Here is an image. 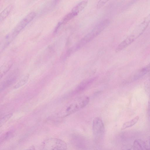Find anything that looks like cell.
<instances>
[{"mask_svg":"<svg viewBox=\"0 0 150 150\" xmlns=\"http://www.w3.org/2000/svg\"><path fill=\"white\" fill-rule=\"evenodd\" d=\"M89 101V98L87 96L82 97L74 100L67 107L62 117L68 116L84 108Z\"/></svg>","mask_w":150,"mask_h":150,"instance_id":"1","label":"cell"},{"mask_svg":"<svg viewBox=\"0 0 150 150\" xmlns=\"http://www.w3.org/2000/svg\"><path fill=\"white\" fill-rule=\"evenodd\" d=\"M42 150H66L67 144L64 141L56 138L45 139L42 143Z\"/></svg>","mask_w":150,"mask_h":150,"instance_id":"2","label":"cell"},{"mask_svg":"<svg viewBox=\"0 0 150 150\" xmlns=\"http://www.w3.org/2000/svg\"><path fill=\"white\" fill-rule=\"evenodd\" d=\"M150 23V13L136 28L132 33L126 38L129 44L133 42L143 33Z\"/></svg>","mask_w":150,"mask_h":150,"instance_id":"3","label":"cell"},{"mask_svg":"<svg viewBox=\"0 0 150 150\" xmlns=\"http://www.w3.org/2000/svg\"><path fill=\"white\" fill-rule=\"evenodd\" d=\"M109 21L105 20L96 26L92 30L86 35L81 40L80 45H82L88 42L99 35L108 25Z\"/></svg>","mask_w":150,"mask_h":150,"instance_id":"4","label":"cell"},{"mask_svg":"<svg viewBox=\"0 0 150 150\" xmlns=\"http://www.w3.org/2000/svg\"><path fill=\"white\" fill-rule=\"evenodd\" d=\"M92 131L95 140L98 141L102 138L104 134L105 128L104 124L100 118L96 117L93 120Z\"/></svg>","mask_w":150,"mask_h":150,"instance_id":"5","label":"cell"},{"mask_svg":"<svg viewBox=\"0 0 150 150\" xmlns=\"http://www.w3.org/2000/svg\"><path fill=\"white\" fill-rule=\"evenodd\" d=\"M35 13L31 12L27 15L17 25L13 32L16 35L19 33L25 26L35 17Z\"/></svg>","mask_w":150,"mask_h":150,"instance_id":"6","label":"cell"},{"mask_svg":"<svg viewBox=\"0 0 150 150\" xmlns=\"http://www.w3.org/2000/svg\"><path fill=\"white\" fill-rule=\"evenodd\" d=\"M96 77L92 78L86 79L80 83L75 89V93H79L85 91L96 80Z\"/></svg>","mask_w":150,"mask_h":150,"instance_id":"7","label":"cell"},{"mask_svg":"<svg viewBox=\"0 0 150 150\" xmlns=\"http://www.w3.org/2000/svg\"><path fill=\"white\" fill-rule=\"evenodd\" d=\"M133 150H148L145 142L140 139H136L133 145Z\"/></svg>","mask_w":150,"mask_h":150,"instance_id":"8","label":"cell"},{"mask_svg":"<svg viewBox=\"0 0 150 150\" xmlns=\"http://www.w3.org/2000/svg\"><path fill=\"white\" fill-rule=\"evenodd\" d=\"M88 3V1L84 0L79 3L73 8L71 12L77 15L78 13L81 11L86 6Z\"/></svg>","mask_w":150,"mask_h":150,"instance_id":"9","label":"cell"},{"mask_svg":"<svg viewBox=\"0 0 150 150\" xmlns=\"http://www.w3.org/2000/svg\"><path fill=\"white\" fill-rule=\"evenodd\" d=\"M139 119V116H137L132 120L125 122L123 124L121 129L123 130L132 127L138 122Z\"/></svg>","mask_w":150,"mask_h":150,"instance_id":"10","label":"cell"},{"mask_svg":"<svg viewBox=\"0 0 150 150\" xmlns=\"http://www.w3.org/2000/svg\"><path fill=\"white\" fill-rule=\"evenodd\" d=\"M16 35L13 32L7 35L3 41L2 47L3 48H5V47L9 44Z\"/></svg>","mask_w":150,"mask_h":150,"instance_id":"11","label":"cell"},{"mask_svg":"<svg viewBox=\"0 0 150 150\" xmlns=\"http://www.w3.org/2000/svg\"><path fill=\"white\" fill-rule=\"evenodd\" d=\"M13 7L12 5H10L1 12L0 15V22L3 21L8 16L11 11Z\"/></svg>","mask_w":150,"mask_h":150,"instance_id":"12","label":"cell"},{"mask_svg":"<svg viewBox=\"0 0 150 150\" xmlns=\"http://www.w3.org/2000/svg\"><path fill=\"white\" fill-rule=\"evenodd\" d=\"M29 77V74L27 75L15 86L14 88H18L24 85L28 81Z\"/></svg>","mask_w":150,"mask_h":150,"instance_id":"13","label":"cell"},{"mask_svg":"<svg viewBox=\"0 0 150 150\" xmlns=\"http://www.w3.org/2000/svg\"><path fill=\"white\" fill-rule=\"evenodd\" d=\"M75 14L71 12L67 14L64 18L62 20L63 23H65L76 16Z\"/></svg>","mask_w":150,"mask_h":150,"instance_id":"14","label":"cell"},{"mask_svg":"<svg viewBox=\"0 0 150 150\" xmlns=\"http://www.w3.org/2000/svg\"><path fill=\"white\" fill-rule=\"evenodd\" d=\"M12 115V113L8 114V115H5L1 118L0 120V125L1 126L7 121V120L11 118Z\"/></svg>","mask_w":150,"mask_h":150,"instance_id":"15","label":"cell"},{"mask_svg":"<svg viewBox=\"0 0 150 150\" xmlns=\"http://www.w3.org/2000/svg\"><path fill=\"white\" fill-rule=\"evenodd\" d=\"M150 71V63L141 69L140 74L143 75Z\"/></svg>","mask_w":150,"mask_h":150,"instance_id":"16","label":"cell"},{"mask_svg":"<svg viewBox=\"0 0 150 150\" xmlns=\"http://www.w3.org/2000/svg\"><path fill=\"white\" fill-rule=\"evenodd\" d=\"M107 1V0H100L99 1L97 5V7L98 8L101 7Z\"/></svg>","mask_w":150,"mask_h":150,"instance_id":"17","label":"cell"},{"mask_svg":"<svg viewBox=\"0 0 150 150\" xmlns=\"http://www.w3.org/2000/svg\"><path fill=\"white\" fill-rule=\"evenodd\" d=\"M146 147L148 150H150V137L145 142Z\"/></svg>","mask_w":150,"mask_h":150,"instance_id":"18","label":"cell"},{"mask_svg":"<svg viewBox=\"0 0 150 150\" xmlns=\"http://www.w3.org/2000/svg\"><path fill=\"white\" fill-rule=\"evenodd\" d=\"M146 86L149 89H150V77L146 82Z\"/></svg>","mask_w":150,"mask_h":150,"instance_id":"19","label":"cell"},{"mask_svg":"<svg viewBox=\"0 0 150 150\" xmlns=\"http://www.w3.org/2000/svg\"><path fill=\"white\" fill-rule=\"evenodd\" d=\"M25 150H35V149L34 146H31Z\"/></svg>","mask_w":150,"mask_h":150,"instance_id":"20","label":"cell"},{"mask_svg":"<svg viewBox=\"0 0 150 150\" xmlns=\"http://www.w3.org/2000/svg\"><path fill=\"white\" fill-rule=\"evenodd\" d=\"M148 108L149 111L150 112V95L149 97L148 102Z\"/></svg>","mask_w":150,"mask_h":150,"instance_id":"21","label":"cell"}]
</instances>
